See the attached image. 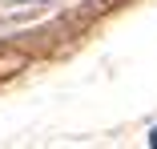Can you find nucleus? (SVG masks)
Masks as SVG:
<instances>
[{"label": "nucleus", "instance_id": "f257e3e1", "mask_svg": "<svg viewBox=\"0 0 157 149\" xmlns=\"http://www.w3.org/2000/svg\"><path fill=\"white\" fill-rule=\"evenodd\" d=\"M149 141H153V145H157V129H153V137H149Z\"/></svg>", "mask_w": 157, "mask_h": 149}]
</instances>
